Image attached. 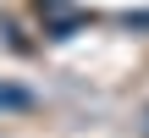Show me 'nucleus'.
Instances as JSON below:
<instances>
[{"instance_id": "f257e3e1", "label": "nucleus", "mask_w": 149, "mask_h": 138, "mask_svg": "<svg viewBox=\"0 0 149 138\" xmlns=\"http://www.w3.org/2000/svg\"><path fill=\"white\" fill-rule=\"evenodd\" d=\"M55 6H66V0H39V11H55Z\"/></svg>"}]
</instances>
